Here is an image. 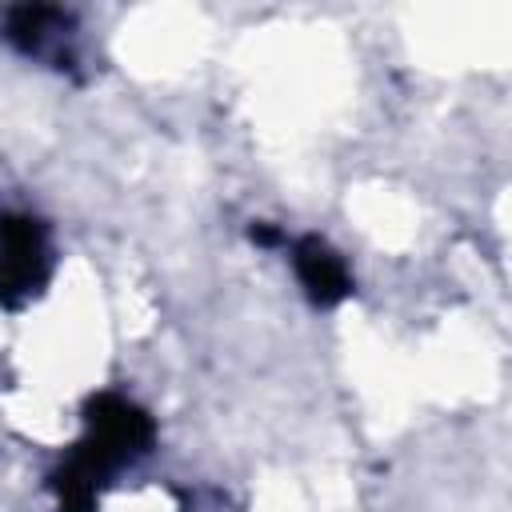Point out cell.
I'll return each instance as SVG.
<instances>
[{
  "mask_svg": "<svg viewBox=\"0 0 512 512\" xmlns=\"http://www.w3.org/2000/svg\"><path fill=\"white\" fill-rule=\"evenodd\" d=\"M152 416L116 392H100L84 404V440L52 472V492L60 512H96L100 488L112 472L132 464L152 448Z\"/></svg>",
  "mask_w": 512,
  "mask_h": 512,
  "instance_id": "6da1fadb",
  "label": "cell"
},
{
  "mask_svg": "<svg viewBox=\"0 0 512 512\" xmlns=\"http://www.w3.org/2000/svg\"><path fill=\"white\" fill-rule=\"evenodd\" d=\"M52 272L44 224L32 216H0V304H28Z\"/></svg>",
  "mask_w": 512,
  "mask_h": 512,
  "instance_id": "7a4b0ae2",
  "label": "cell"
},
{
  "mask_svg": "<svg viewBox=\"0 0 512 512\" xmlns=\"http://www.w3.org/2000/svg\"><path fill=\"white\" fill-rule=\"evenodd\" d=\"M72 36L76 16L56 4H16L4 12V40L32 60H44L52 68L72 64Z\"/></svg>",
  "mask_w": 512,
  "mask_h": 512,
  "instance_id": "3957f363",
  "label": "cell"
},
{
  "mask_svg": "<svg viewBox=\"0 0 512 512\" xmlns=\"http://www.w3.org/2000/svg\"><path fill=\"white\" fill-rule=\"evenodd\" d=\"M292 268H296V280L308 292V300L320 308H332L352 292V272H348L344 256L320 236H300L292 244Z\"/></svg>",
  "mask_w": 512,
  "mask_h": 512,
  "instance_id": "277c9868",
  "label": "cell"
}]
</instances>
